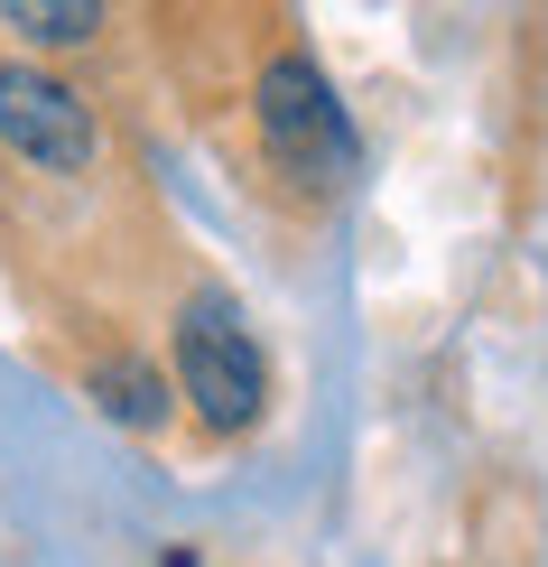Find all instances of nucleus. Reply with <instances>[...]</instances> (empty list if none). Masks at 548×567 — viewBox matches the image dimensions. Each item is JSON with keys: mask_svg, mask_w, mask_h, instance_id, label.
<instances>
[{"mask_svg": "<svg viewBox=\"0 0 548 567\" xmlns=\"http://www.w3.org/2000/svg\"><path fill=\"white\" fill-rule=\"evenodd\" d=\"M93 400H103V419H122V429H158V419H168V382H158L149 363H131V353H112V363L93 372Z\"/></svg>", "mask_w": 548, "mask_h": 567, "instance_id": "4", "label": "nucleus"}, {"mask_svg": "<svg viewBox=\"0 0 548 567\" xmlns=\"http://www.w3.org/2000/svg\"><path fill=\"white\" fill-rule=\"evenodd\" d=\"M0 150L29 158V168H56V177H84L103 158V131H93V103L75 84H56L46 65H0Z\"/></svg>", "mask_w": 548, "mask_h": 567, "instance_id": "3", "label": "nucleus"}, {"mask_svg": "<svg viewBox=\"0 0 548 567\" xmlns=\"http://www.w3.org/2000/svg\"><path fill=\"white\" fill-rule=\"evenodd\" d=\"M177 391H186V410H196L205 437H242L260 419L270 372H260V344L242 336V317L224 298H196L177 317Z\"/></svg>", "mask_w": 548, "mask_h": 567, "instance_id": "2", "label": "nucleus"}, {"mask_svg": "<svg viewBox=\"0 0 548 567\" xmlns=\"http://www.w3.org/2000/svg\"><path fill=\"white\" fill-rule=\"evenodd\" d=\"M0 29H19L29 47H84V38H103V10L93 0H10Z\"/></svg>", "mask_w": 548, "mask_h": 567, "instance_id": "5", "label": "nucleus"}, {"mask_svg": "<svg viewBox=\"0 0 548 567\" xmlns=\"http://www.w3.org/2000/svg\"><path fill=\"white\" fill-rule=\"evenodd\" d=\"M251 122H260V150H270L298 186H335L353 168V122H344L335 84H325V65L307 56V47H279V56L260 65Z\"/></svg>", "mask_w": 548, "mask_h": 567, "instance_id": "1", "label": "nucleus"}]
</instances>
